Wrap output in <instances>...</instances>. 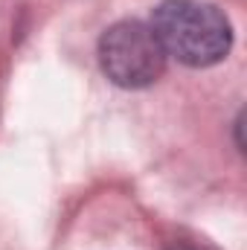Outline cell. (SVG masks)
Here are the masks:
<instances>
[{"mask_svg": "<svg viewBox=\"0 0 247 250\" xmlns=\"http://www.w3.org/2000/svg\"><path fill=\"white\" fill-rule=\"evenodd\" d=\"M148 26L163 53L186 67H212L233 47L230 18L209 0H163Z\"/></svg>", "mask_w": 247, "mask_h": 250, "instance_id": "6da1fadb", "label": "cell"}, {"mask_svg": "<svg viewBox=\"0 0 247 250\" xmlns=\"http://www.w3.org/2000/svg\"><path fill=\"white\" fill-rule=\"evenodd\" d=\"M99 67L125 90H140L154 84L166 73V53L154 29L143 21H120L108 26L99 38Z\"/></svg>", "mask_w": 247, "mask_h": 250, "instance_id": "7a4b0ae2", "label": "cell"}]
</instances>
